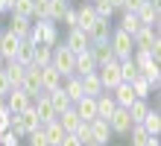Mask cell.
Segmentation results:
<instances>
[{
    "mask_svg": "<svg viewBox=\"0 0 161 146\" xmlns=\"http://www.w3.org/2000/svg\"><path fill=\"white\" fill-rule=\"evenodd\" d=\"M26 38H30L32 44H44V47H56L59 44V24L53 21H32L30 32H26Z\"/></svg>",
    "mask_w": 161,
    "mask_h": 146,
    "instance_id": "obj_1",
    "label": "cell"
},
{
    "mask_svg": "<svg viewBox=\"0 0 161 146\" xmlns=\"http://www.w3.org/2000/svg\"><path fill=\"white\" fill-rule=\"evenodd\" d=\"M73 58H76V53H70L64 44H56L53 56H50V64L62 73V79H64V76H73Z\"/></svg>",
    "mask_w": 161,
    "mask_h": 146,
    "instance_id": "obj_2",
    "label": "cell"
},
{
    "mask_svg": "<svg viewBox=\"0 0 161 146\" xmlns=\"http://www.w3.org/2000/svg\"><path fill=\"white\" fill-rule=\"evenodd\" d=\"M108 47H111V53H114L117 62H120V58H129L132 50H135V44H132V35H129V32H123V29H111V35H108Z\"/></svg>",
    "mask_w": 161,
    "mask_h": 146,
    "instance_id": "obj_3",
    "label": "cell"
},
{
    "mask_svg": "<svg viewBox=\"0 0 161 146\" xmlns=\"http://www.w3.org/2000/svg\"><path fill=\"white\" fill-rule=\"evenodd\" d=\"M97 79H100V85H103V91H111L114 85H120V82H123V79H120V62H117V58H111V62L100 64V67H97Z\"/></svg>",
    "mask_w": 161,
    "mask_h": 146,
    "instance_id": "obj_4",
    "label": "cell"
},
{
    "mask_svg": "<svg viewBox=\"0 0 161 146\" xmlns=\"http://www.w3.org/2000/svg\"><path fill=\"white\" fill-rule=\"evenodd\" d=\"M132 44L135 50H153V47H161V38H158V29L155 26H141L135 35H132Z\"/></svg>",
    "mask_w": 161,
    "mask_h": 146,
    "instance_id": "obj_5",
    "label": "cell"
},
{
    "mask_svg": "<svg viewBox=\"0 0 161 146\" xmlns=\"http://www.w3.org/2000/svg\"><path fill=\"white\" fill-rule=\"evenodd\" d=\"M135 15H138V21L144 24V26H155V29H158V21H161V0H144Z\"/></svg>",
    "mask_w": 161,
    "mask_h": 146,
    "instance_id": "obj_6",
    "label": "cell"
},
{
    "mask_svg": "<svg viewBox=\"0 0 161 146\" xmlns=\"http://www.w3.org/2000/svg\"><path fill=\"white\" fill-rule=\"evenodd\" d=\"M3 100H6V108L12 111V114H18V111H24V108H30V105H32V96L26 94L24 88H12Z\"/></svg>",
    "mask_w": 161,
    "mask_h": 146,
    "instance_id": "obj_7",
    "label": "cell"
},
{
    "mask_svg": "<svg viewBox=\"0 0 161 146\" xmlns=\"http://www.w3.org/2000/svg\"><path fill=\"white\" fill-rule=\"evenodd\" d=\"M108 129L111 134H129L132 129V117H129V108H114L108 117Z\"/></svg>",
    "mask_w": 161,
    "mask_h": 146,
    "instance_id": "obj_8",
    "label": "cell"
},
{
    "mask_svg": "<svg viewBox=\"0 0 161 146\" xmlns=\"http://www.w3.org/2000/svg\"><path fill=\"white\" fill-rule=\"evenodd\" d=\"M32 108H35V114H38V123H41V126L53 123L56 117H59V114H56V108H53V102L47 100V94H38V96H35V100H32Z\"/></svg>",
    "mask_w": 161,
    "mask_h": 146,
    "instance_id": "obj_9",
    "label": "cell"
},
{
    "mask_svg": "<svg viewBox=\"0 0 161 146\" xmlns=\"http://www.w3.org/2000/svg\"><path fill=\"white\" fill-rule=\"evenodd\" d=\"M21 88H24V91L32 96V100H35L38 94H44V91H41V70H38L35 64H30V67H26V73H24V82H21Z\"/></svg>",
    "mask_w": 161,
    "mask_h": 146,
    "instance_id": "obj_10",
    "label": "cell"
},
{
    "mask_svg": "<svg viewBox=\"0 0 161 146\" xmlns=\"http://www.w3.org/2000/svg\"><path fill=\"white\" fill-rule=\"evenodd\" d=\"M94 70H97V62H94V56H91V47L76 53V58H73V76H88Z\"/></svg>",
    "mask_w": 161,
    "mask_h": 146,
    "instance_id": "obj_11",
    "label": "cell"
},
{
    "mask_svg": "<svg viewBox=\"0 0 161 146\" xmlns=\"http://www.w3.org/2000/svg\"><path fill=\"white\" fill-rule=\"evenodd\" d=\"M91 126V143H100V146H108V140L114 138V134H111V129H108V120H91L88 123Z\"/></svg>",
    "mask_w": 161,
    "mask_h": 146,
    "instance_id": "obj_12",
    "label": "cell"
},
{
    "mask_svg": "<svg viewBox=\"0 0 161 146\" xmlns=\"http://www.w3.org/2000/svg\"><path fill=\"white\" fill-rule=\"evenodd\" d=\"M73 111H76L79 120H85V123L97 120V96H82V100H76L73 102Z\"/></svg>",
    "mask_w": 161,
    "mask_h": 146,
    "instance_id": "obj_13",
    "label": "cell"
},
{
    "mask_svg": "<svg viewBox=\"0 0 161 146\" xmlns=\"http://www.w3.org/2000/svg\"><path fill=\"white\" fill-rule=\"evenodd\" d=\"M108 94H111V100H114V105H117V108H129V105L138 100V96L132 94L129 82H120V85H114V88H111Z\"/></svg>",
    "mask_w": 161,
    "mask_h": 146,
    "instance_id": "obj_14",
    "label": "cell"
},
{
    "mask_svg": "<svg viewBox=\"0 0 161 146\" xmlns=\"http://www.w3.org/2000/svg\"><path fill=\"white\" fill-rule=\"evenodd\" d=\"M38 70H41V91H44V94L62 88V73L56 70L53 64H44V67H38Z\"/></svg>",
    "mask_w": 161,
    "mask_h": 146,
    "instance_id": "obj_15",
    "label": "cell"
},
{
    "mask_svg": "<svg viewBox=\"0 0 161 146\" xmlns=\"http://www.w3.org/2000/svg\"><path fill=\"white\" fill-rule=\"evenodd\" d=\"M64 47H68L70 53H82V50L91 47V41H88V35H85L82 29H68V35H64Z\"/></svg>",
    "mask_w": 161,
    "mask_h": 146,
    "instance_id": "obj_16",
    "label": "cell"
},
{
    "mask_svg": "<svg viewBox=\"0 0 161 146\" xmlns=\"http://www.w3.org/2000/svg\"><path fill=\"white\" fill-rule=\"evenodd\" d=\"M88 41L91 44H103V41H108V35H111V21H103V18H97L94 21V26L88 29Z\"/></svg>",
    "mask_w": 161,
    "mask_h": 146,
    "instance_id": "obj_17",
    "label": "cell"
},
{
    "mask_svg": "<svg viewBox=\"0 0 161 146\" xmlns=\"http://www.w3.org/2000/svg\"><path fill=\"white\" fill-rule=\"evenodd\" d=\"M3 73H6V79L12 82V88H21V82H24V73H26V64L15 62V58H6Z\"/></svg>",
    "mask_w": 161,
    "mask_h": 146,
    "instance_id": "obj_18",
    "label": "cell"
},
{
    "mask_svg": "<svg viewBox=\"0 0 161 146\" xmlns=\"http://www.w3.org/2000/svg\"><path fill=\"white\" fill-rule=\"evenodd\" d=\"M138 73L149 82V88H153V91H158V88H161V67H158V62H147V64H141V67H138Z\"/></svg>",
    "mask_w": 161,
    "mask_h": 146,
    "instance_id": "obj_19",
    "label": "cell"
},
{
    "mask_svg": "<svg viewBox=\"0 0 161 146\" xmlns=\"http://www.w3.org/2000/svg\"><path fill=\"white\" fill-rule=\"evenodd\" d=\"M94 21H97V12H94L91 3H82L76 9V29H82V32H88V29L94 26Z\"/></svg>",
    "mask_w": 161,
    "mask_h": 146,
    "instance_id": "obj_20",
    "label": "cell"
},
{
    "mask_svg": "<svg viewBox=\"0 0 161 146\" xmlns=\"http://www.w3.org/2000/svg\"><path fill=\"white\" fill-rule=\"evenodd\" d=\"M18 44H21V38L12 35L9 29H3V32H0V56H3V58H15Z\"/></svg>",
    "mask_w": 161,
    "mask_h": 146,
    "instance_id": "obj_21",
    "label": "cell"
},
{
    "mask_svg": "<svg viewBox=\"0 0 161 146\" xmlns=\"http://www.w3.org/2000/svg\"><path fill=\"white\" fill-rule=\"evenodd\" d=\"M141 126H144V132L149 134V138H158V134H161V111L158 108H149L147 117L141 120Z\"/></svg>",
    "mask_w": 161,
    "mask_h": 146,
    "instance_id": "obj_22",
    "label": "cell"
},
{
    "mask_svg": "<svg viewBox=\"0 0 161 146\" xmlns=\"http://www.w3.org/2000/svg\"><path fill=\"white\" fill-rule=\"evenodd\" d=\"M62 91L68 94V100L70 102H76V100H82V82H79V76H64L62 79Z\"/></svg>",
    "mask_w": 161,
    "mask_h": 146,
    "instance_id": "obj_23",
    "label": "cell"
},
{
    "mask_svg": "<svg viewBox=\"0 0 161 146\" xmlns=\"http://www.w3.org/2000/svg\"><path fill=\"white\" fill-rule=\"evenodd\" d=\"M30 26H32V21H30V18H21V15H12V12H9V32H12V35L26 38Z\"/></svg>",
    "mask_w": 161,
    "mask_h": 146,
    "instance_id": "obj_24",
    "label": "cell"
},
{
    "mask_svg": "<svg viewBox=\"0 0 161 146\" xmlns=\"http://www.w3.org/2000/svg\"><path fill=\"white\" fill-rule=\"evenodd\" d=\"M56 120H59V126L64 129V134H70V132H76V126L82 123V120H79V114L73 111V105H70L68 111H62L59 117H56Z\"/></svg>",
    "mask_w": 161,
    "mask_h": 146,
    "instance_id": "obj_25",
    "label": "cell"
},
{
    "mask_svg": "<svg viewBox=\"0 0 161 146\" xmlns=\"http://www.w3.org/2000/svg\"><path fill=\"white\" fill-rule=\"evenodd\" d=\"M79 82H82V94H85V96H100V94H103V85H100V79H97V70L88 73V76H79Z\"/></svg>",
    "mask_w": 161,
    "mask_h": 146,
    "instance_id": "obj_26",
    "label": "cell"
},
{
    "mask_svg": "<svg viewBox=\"0 0 161 146\" xmlns=\"http://www.w3.org/2000/svg\"><path fill=\"white\" fill-rule=\"evenodd\" d=\"M114 108H117V105H114V100H111V94L103 91V94L97 96V117H100V120H108Z\"/></svg>",
    "mask_w": 161,
    "mask_h": 146,
    "instance_id": "obj_27",
    "label": "cell"
},
{
    "mask_svg": "<svg viewBox=\"0 0 161 146\" xmlns=\"http://www.w3.org/2000/svg\"><path fill=\"white\" fill-rule=\"evenodd\" d=\"M32 53H35V44L30 41V38H21V44H18V53H15V62H21L30 67L32 64Z\"/></svg>",
    "mask_w": 161,
    "mask_h": 146,
    "instance_id": "obj_28",
    "label": "cell"
},
{
    "mask_svg": "<svg viewBox=\"0 0 161 146\" xmlns=\"http://www.w3.org/2000/svg\"><path fill=\"white\" fill-rule=\"evenodd\" d=\"M47 100L53 102V108H56V114H62V111H68L70 105H73V102L68 100V94L62 91V88H56V91H50V94H47Z\"/></svg>",
    "mask_w": 161,
    "mask_h": 146,
    "instance_id": "obj_29",
    "label": "cell"
},
{
    "mask_svg": "<svg viewBox=\"0 0 161 146\" xmlns=\"http://www.w3.org/2000/svg\"><path fill=\"white\" fill-rule=\"evenodd\" d=\"M91 56H94V62H97V67H100V64H106V62H111V58H114V53H111V47H108V41H103V44H91Z\"/></svg>",
    "mask_w": 161,
    "mask_h": 146,
    "instance_id": "obj_30",
    "label": "cell"
},
{
    "mask_svg": "<svg viewBox=\"0 0 161 146\" xmlns=\"http://www.w3.org/2000/svg\"><path fill=\"white\" fill-rule=\"evenodd\" d=\"M70 9L68 0H50V6H47V21H53V24H59L62 21V15Z\"/></svg>",
    "mask_w": 161,
    "mask_h": 146,
    "instance_id": "obj_31",
    "label": "cell"
},
{
    "mask_svg": "<svg viewBox=\"0 0 161 146\" xmlns=\"http://www.w3.org/2000/svg\"><path fill=\"white\" fill-rule=\"evenodd\" d=\"M41 129H44V134H47V143H50V146H59V143H62V138H64V129L59 126V120L47 123V126H41Z\"/></svg>",
    "mask_w": 161,
    "mask_h": 146,
    "instance_id": "obj_32",
    "label": "cell"
},
{
    "mask_svg": "<svg viewBox=\"0 0 161 146\" xmlns=\"http://www.w3.org/2000/svg\"><path fill=\"white\" fill-rule=\"evenodd\" d=\"M141 26H144V24L138 21L135 12H123V15H120V26H117V29H123V32H129V35H135Z\"/></svg>",
    "mask_w": 161,
    "mask_h": 146,
    "instance_id": "obj_33",
    "label": "cell"
},
{
    "mask_svg": "<svg viewBox=\"0 0 161 146\" xmlns=\"http://www.w3.org/2000/svg\"><path fill=\"white\" fill-rule=\"evenodd\" d=\"M129 88H132V94H135L138 100H147V96L153 94V88H149V82H147V79H144V76H141V73H138L135 79L129 82Z\"/></svg>",
    "mask_w": 161,
    "mask_h": 146,
    "instance_id": "obj_34",
    "label": "cell"
},
{
    "mask_svg": "<svg viewBox=\"0 0 161 146\" xmlns=\"http://www.w3.org/2000/svg\"><path fill=\"white\" fill-rule=\"evenodd\" d=\"M147 111H149V105H147V100H135L129 105V117H132V126H141V120L147 117Z\"/></svg>",
    "mask_w": 161,
    "mask_h": 146,
    "instance_id": "obj_35",
    "label": "cell"
},
{
    "mask_svg": "<svg viewBox=\"0 0 161 146\" xmlns=\"http://www.w3.org/2000/svg\"><path fill=\"white\" fill-rule=\"evenodd\" d=\"M50 56H53V47L35 44V53H32V64H35V67H44V64H50Z\"/></svg>",
    "mask_w": 161,
    "mask_h": 146,
    "instance_id": "obj_36",
    "label": "cell"
},
{
    "mask_svg": "<svg viewBox=\"0 0 161 146\" xmlns=\"http://www.w3.org/2000/svg\"><path fill=\"white\" fill-rule=\"evenodd\" d=\"M94 12H97V18H103V21H111V15H114V6L108 3V0H91Z\"/></svg>",
    "mask_w": 161,
    "mask_h": 146,
    "instance_id": "obj_37",
    "label": "cell"
},
{
    "mask_svg": "<svg viewBox=\"0 0 161 146\" xmlns=\"http://www.w3.org/2000/svg\"><path fill=\"white\" fill-rule=\"evenodd\" d=\"M135 76H138L135 62H132V58H120V79H123V82H132Z\"/></svg>",
    "mask_w": 161,
    "mask_h": 146,
    "instance_id": "obj_38",
    "label": "cell"
},
{
    "mask_svg": "<svg viewBox=\"0 0 161 146\" xmlns=\"http://www.w3.org/2000/svg\"><path fill=\"white\" fill-rule=\"evenodd\" d=\"M9 12H12V15H21V18H30V21H32V0H15Z\"/></svg>",
    "mask_w": 161,
    "mask_h": 146,
    "instance_id": "obj_39",
    "label": "cell"
},
{
    "mask_svg": "<svg viewBox=\"0 0 161 146\" xmlns=\"http://www.w3.org/2000/svg\"><path fill=\"white\" fill-rule=\"evenodd\" d=\"M129 143L132 146H147V140H149V134L144 132V126H132V129H129Z\"/></svg>",
    "mask_w": 161,
    "mask_h": 146,
    "instance_id": "obj_40",
    "label": "cell"
},
{
    "mask_svg": "<svg viewBox=\"0 0 161 146\" xmlns=\"http://www.w3.org/2000/svg\"><path fill=\"white\" fill-rule=\"evenodd\" d=\"M26 138H30V146H50V143H47V134H44V129H41V126H38L35 132H30Z\"/></svg>",
    "mask_w": 161,
    "mask_h": 146,
    "instance_id": "obj_41",
    "label": "cell"
},
{
    "mask_svg": "<svg viewBox=\"0 0 161 146\" xmlns=\"http://www.w3.org/2000/svg\"><path fill=\"white\" fill-rule=\"evenodd\" d=\"M73 134H76V138L82 140V146H88V143H91V126L85 123V120H82V123L76 126V132H73Z\"/></svg>",
    "mask_w": 161,
    "mask_h": 146,
    "instance_id": "obj_42",
    "label": "cell"
},
{
    "mask_svg": "<svg viewBox=\"0 0 161 146\" xmlns=\"http://www.w3.org/2000/svg\"><path fill=\"white\" fill-rule=\"evenodd\" d=\"M62 21H64L68 29H76V9H68V12L62 15Z\"/></svg>",
    "mask_w": 161,
    "mask_h": 146,
    "instance_id": "obj_43",
    "label": "cell"
},
{
    "mask_svg": "<svg viewBox=\"0 0 161 146\" xmlns=\"http://www.w3.org/2000/svg\"><path fill=\"white\" fill-rule=\"evenodd\" d=\"M141 3H144V0H123V9H120V12H138Z\"/></svg>",
    "mask_w": 161,
    "mask_h": 146,
    "instance_id": "obj_44",
    "label": "cell"
},
{
    "mask_svg": "<svg viewBox=\"0 0 161 146\" xmlns=\"http://www.w3.org/2000/svg\"><path fill=\"white\" fill-rule=\"evenodd\" d=\"M59 146H82V140L70 132V134H64V138H62V143H59Z\"/></svg>",
    "mask_w": 161,
    "mask_h": 146,
    "instance_id": "obj_45",
    "label": "cell"
},
{
    "mask_svg": "<svg viewBox=\"0 0 161 146\" xmlns=\"http://www.w3.org/2000/svg\"><path fill=\"white\" fill-rule=\"evenodd\" d=\"M9 91H12V82H9V79H6V73L0 70V96H6Z\"/></svg>",
    "mask_w": 161,
    "mask_h": 146,
    "instance_id": "obj_46",
    "label": "cell"
},
{
    "mask_svg": "<svg viewBox=\"0 0 161 146\" xmlns=\"http://www.w3.org/2000/svg\"><path fill=\"white\" fill-rule=\"evenodd\" d=\"M12 3H15V0H0V6H3V12H9V9H12Z\"/></svg>",
    "mask_w": 161,
    "mask_h": 146,
    "instance_id": "obj_47",
    "label": "cell"
},
{
    "mask_svg": "<svg viewBox=\"0 0 161 146\" xmlns=\"http://www.w3.org/2000/svg\"><path fill=\"white\" fill-rule=\"evenodd\" d=\"M108 3L114 6V12H120V9H123V0H108Z\"/></svg>",
    "mask_w": 161,
    "mask_h": 146,
    "instance_id": "obj_48",
    "label": "cell"
},
{
    "mask_svg": "<svg viewBox=\"0 0 161 146\" xmlns=\"http://www.w3.org/2000/svg\"><path fill=\"white\" fill-rule=\"evenodd\" d=\"M147 146H158V138H149V140H147Z\"/></svg>",
    "mask_w": 161,
    "mask_h": 146,
    "instance_id": "obj_49",
    "label": "cell"
},
{
    "mask_svg": "<svg viewBox=\"0 0 161 146\" xmlns=\"http://www.w3.org/2000/svg\"><path fill=\"white\" fill-rule=\"evenodd\" d=\"M0 111H6V100H3V96H0Z\"/></svg>",
    "mask_w": 161,
    "mask_h": 146,
    "instance_id": "obj_50",
    "label": "cell"
},
{
    "mask_svg": "<svg viewBox=\"0 0 161 146\" xmlns=\"http://www.w3.org/2000/svg\"><path fill=\"white\" fill-rule=\"evenodd\" d=\"M3 64H6V58H3V56H0V70H3Z\"/></svg>",
    "mask_w": 161,
    "mask_h": 146,
    "instance_id": "obj_51",
    "label": "cell"
},
{
    "mask_svg": "<svg viewBox=\"0 0 161 146\" xmlns=\"http://www.w3.org/2000/svg\"><path fill=\"white\" fill-rule=\"evenodd\" d=\"M88 146H100V143H88Z\"/></svg>",
    "mask_w": 161,
    "mask_h": 146,
    "instance_id": "obj_52",
    "label": "cell"
},
{
    "mask_svg": "<svg viewBox=\"0 0 161 146\" xmlns=\"http://www.w3.org/2000/svg\"><path fill=\"white\" fill-rule=\"evenodd\" d=\"M0 15H3V6H0Z\"/></svg>",
    "mask_w": 161,
    "mask_h": 146,
    "instance_id": "obj_53",
    "label": "cell"
},
{
    "mask_svg": "<svg viewBox=\"0 0 161 146\" xmlns=\"http://www.w3.org/2000/svg\"><path fill=\"white\" fill-rule=\"evenodd\" d=\"M0 32H3V29H0Z\"/></svg>",
    "mask_w": 161,
    "mask_h": 146,
    "instance_id": "obj_54",
    "label": "cell"
}]
</instances>
